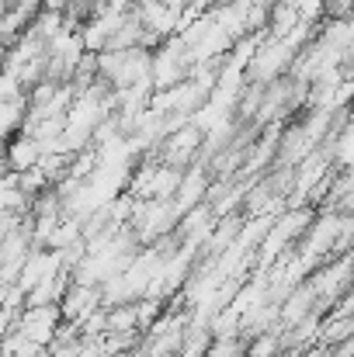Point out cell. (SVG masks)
Wrapping results in <instances>:
<instances>
[{"instance_id":"obj_1","label":"cell","mask_w":354,"mask_h":357,"mask_svg":"<svg viewBox=\"0 0 354 357\" xmlns=\"http://www.w3.org/2000/svg\"><path fill=\"white\" fill-rule=\"evenodd\" d=\"M309 226H313V208H295V212H288V215H278V219L267 226L264 239H260V250H257L260 264H271V260L285 257L288 246L306 236Z\"/></svg>"},{"instance_id":"obj_2","label":"cell","mask_w":354,"mask_h":357,"mask_svg":"<svg viewBox=\"0 0 354 357\" xmlns=\"http://www.w3.org/2000/svg\"><path fill=\"white\" fill-rule=\"evenodd\" d=\"M299 49L288 42V38H274V35H264V42L257 45L250 66H246V80L253 84H271V80H281V73H288V66L295 63Z\"/></svg>"},{"instance_id":"obj_3","label":"cell","mask_w":354,"mask_h":357,"mask_svg":"<svg viewBox=\"0 0 354 357\" xmlns=\"http://www.w3.org/2000/svg\"><path fill=\"white\" fill-rule=\"evenodd\" d=\"M202 146H205V132L195 121H184L160 139V160L174 167H191L202 156Z\"/></svg>"},{"instance_id":"obj_4","label":"cell","mask_w":354,"mask_h":357,"mask_svg":"<svg viewBox=\"0 0 354 357\" xmlns=\"http://www.w3.org/2000/svg\"><path fill=\"white\" fill-rule=\"evenodd\" d=\"M63 316H59V305H24L21 316L14 319V330H21L31 344L38 347H49L56 330H59Z\"/></svg>"},{"instance_id":"obj_5","label":"cell","mask_w":354,"mask_h":357,"mask_svg":"<svg viewBox=\"0 0 354 357\" xmlns=\"http://www.w3.org/2000/svg\"><path fill=\"white\" fill-rule=\"evenodd\" d=\"M98 305H101V288H98V284H80V281H73V284L66 288V295L59 298V316H63V323H80V319L91 316Z\"/></svg>"},{"instance_id":"obj_6","label":"cell","mask_w":354,"mask_h":357,"mask_svg":"<svg viewBox=\"0 0 354 357\" xmlns=\"http://www.w3.org/2000/svg\"><path fill=\"white\" fill-rule=\"evenodd\" d=\"M205 188H209V181H205V167L195 160L191 167H184V177H181V184H177V195L170 198L174 202V208L184 215V212H191L195 205H202L205 202Z\"/></svg>"},{"instance_id":"obj_7","label":"cell","mask_w":354,"mask_h":357,"mask_svg":"<svg viewBox=\"0 0 354 357\" xmlns=\"http://www.w3.org/2000/svg\"><path fill=\"white\" fill-rule=\"evenodd\" d=\"M42 160V146L38 139H31L28 132H17L14 139H7V167L14 174H24L28 167H35Z\"/></svg>"},{"instance_id":"obj_8","label":"cell","mask_w":354,"mask_h":357,"mask_svg":"<svg viewBox=\"0 0 354 357\" xmlns=\"http://www.w3.org/2000/svg\"><path fill=\"white\" fill-rule=\"evenodd\" d=\"M28 119V94H17V98H0V142L14 139Z\"/></svg>"},{"instance_id":"obj_9","label":"cell","mask_w":354,"mask_h":357,"mask_svg":"<svg viewBox=\"0 0 354 357\" xmlns=\"http://www.w3.org/2000/svg\"><path fill=\"white\" fill-rule=\"evenodd\" d=\"M63 24H66V14H63V10H49V7H38V14L31 17L28 31H31L35 38H42V42L49 45V38H56Z\"/></svg>"},{"instance_id":"obj_10","label":"cell","mask_w":354,"mask_h":357,"mask_svg":"<svg viewBox=\"0 0 354 357\" xmlns=\"http://www.w3.org/2000/svg\"><path fill=\"white\" fill-rule=\"evenodd\" d=\"M17 184H21V191H24L28 198H35V195H42V191L52 184V181H49V174H45V170L35 163V167H28L24 174H17Z\"/></svg>"},{"instance_id":"obj_11","label":"cell","mask_w":354,"mask_h":357,"mask_svg":"<svg viewBox=\"0 0 354 357\" xmlns=\"http://www.w3.org/2000/svg\"><path fill=\"white\" fill-rule=\"evenodd\" d=\"M278 347H281V344H278V337L264 330V333H257V337L250 340L246 357H278Z\"/></svg>"},{"instance_id":"obj_12","label":"cell","mask_w":354,"mask_h":357,"mask_svg":"<svg viewBox=\"0 0 354 357\" xmlns=\"http://www.w3.org/2000/svg\"><path fill=\"white\" fill-rule=\"evenodd\" d=\"M14 319H17L14 312H7V309H0V340H3V337H7L10 330H14Z\"/></svg>"}]
</instances>
